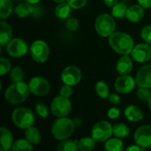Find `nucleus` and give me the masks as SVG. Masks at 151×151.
I'll return each mask as SVG.
<instances>
[{
  "label": "nucleus",
  "mask_w": 151,
  "mask_h": 151,
  "mask_svg": "<svg viewBox=\"0 0 151 151\" xmlns=\"http://www.w3.org/2000/svg\"><path fill=\"white\" fill-rule=\"evenodd\" d=\"M127 150L128 151H144L145 150V148L138 145V144H135V145H132L130 147H128L127 149Z\"/></svg>",
  "instance_id": "79ce46f5"
},
{
  "label": "nucleus",
  "mask_w": 151,
  "mask_h": 151,
  "mask_svg": "<svg viewBox=\"0 0 151 151\" xmlns=\"http://www.w3.org/2000/svg\"><path fill=\"white\" fill-rule=\"evenodd\" d=\"M136 83L139 87L151 88V65H147L140 68L136 74Z\"/></svg>",
  "instance_id": "2eb2a0df"
},
{
  "label": "nucleus",
  "mask_w": 151,
  "mask_h": 151,
  "mask_svg": "<svg viewBox=\"0 0 151 151\" xmlns=\"http://www.w3.org/2000/svg\"><path fill=\"white\" fill-rule=\"evenodd\" d=\"M29 89L30 92L36 96H46L50 89V85L49 81L42 77H33L29 81Z\"/></svg>",
  "instance_id": "1a4fd4ad"
},
{
  "label": "nucleus",
  "mask_w": 151,
  "mask_h": 151,
  "mask_svg": "<svg viewBox=\"0 0 151 151\" xmlns=\"http://www.w3.org/2000/svg\"><path fill=\"white\" fill-rule=\"evenodd\" d=\"M1 137H0V150L2 151H7L12 148L13 145V136L12 132L5 128L1 127L0 128Z\"/></svg>",
  "instance_id": "dca6fc26"
},
{
  "label": "nucleus",
  "mask_w": 151,
  "mask_h": 151,
  "mask_svg": "<svg viewBox=\"0 0 151 151\" xmlns=\"http://www.w3.org/2000/svg\"><path fill=\"white\" fill-rule=\"evenodd\" d=\"M30 54L35 62L44 63L50 56V48L45 42L37 40L30 46Z\"/></svg>",
  "instance_id": "6e6552de"
},
{
  "label": "nucleus",
  "mask_w": 151,
  "mask_h": 151,
  "mask_svg": "<svg viewBox=\"0 0 151 151\" xmlns=\"http://www.w3.org/2000/svg\"><path fill=\"white\" fill-rule=\"evenodd\" d=\"M107 115L108 117L111 119H116L119 117L120 115V111L119 108H116V107H113V108H111L108 112H107Z\"/></svg>",
  "instance_id": "ea45409f"
},
{
  "label": "nucleus",
  "mask_w": 151,
  "mask_h": 151,
  "mask_svg": "<svg viewBox=\"0 0 151 151\" xmlns=\"http://www.w3.org/2000/svg\"><path fill=\"white\" fill-rule=\"evenodd\" d=\"M113 134V127L107 121H100L94 125L91 129V137L99 142H106Z\"/></svg>",
  "instance_id": "0eeeda50"
},
{
  "label": "nucleus",
  "mask_w": 151,
  "mask_h": 151,
  "mask_svg": "<svg viewBox=\"0 0 151 151\" xmlns=\"http://www.w3.org/2000/svg\"><path fill=\"white\" fill-rule=\"evenodd\" d=\"M125 117L129 121L137 122L143 119V113L138 106L130 105L125 110Z\"/></svg>",
  "instance_id": "aec40b11"
},
{
  "label": "nucleus",
  "mask_w": 151,
  "mask_h": 151,
  "mask_svg": "<svg viewBox=\"0 0 151 151\" xmlns=\"http://www.w3.org/2000/svg\"><path fill=\"white\" fill-rule=\"evenodd\" d=\"M116 69L120 75H125L131 73V71L133 70V62L128 55H123V57L119 59Z\"/></svg>",
  "instance_id": "a211bd4d"
},
{
  "label": "nucleus",
  "mask_w": 151,
  "mask_h": 151,
  "mask_svg": "<svg viewBox=\"0 0 151 151\" xmlns=\"http://www.w3.org/2000/svg\"><path fill=\"white\" fill-rule=\"evenodd\" d=\"M110 46L120 55H128L134 49V40L127 33L114 32L109 38Z\"/></svg>",
  "instance_id": "f257e3e1"
},
{
  "label": "nucleus",
  "mask_w": 151,
  "mask_h": 151,
  "mask_svg": "<svg viewBox=\"0 0 151 151\" xmlns=\"http://www.w3.org/2000/svg\"><path fill=\"white\" fill-rule=\"evenodd\" d=\"M6 50L12 58H21L27 52V44L20 38H13L7 43Z\"/></svg>",
  "instance_id": "9d476101"
},
{
  "label": "nucleus",
  "mask_w": 151,
  "mask_h": 151,
  "mask_svg": "<svg viewBox=\"0 0 151 151\" xmlns=\"http://www.w3.org/2000/svg\"><path fill=\"white\" fill-rule=\"evenodd\" d=\"M12 120L16 127L27 129L33 126L35 122V115L30 109L27 107H19L12 111Z\"/></svg>",
  "instance_id": "20e7f679"
},
{
  "label": "nucleus",
  "mask_w": 151,
  "mask_h": 151,
  "mask_svg": "<svg viewBox=\"0 0 151 151\" xmlns=\"http://www.w3.org/2000/svg\"><path fill=\"white\" fill-rule=\"evenodd\" d=\"M139 4L144 8H150L151 0H138Z\"/></svg>",
  "instance_id": "37998d69"
},
{
  "label": "nucleus",
  "mask_w": 151,
  "mask_h": 151,
  "mask_svg": "<svg viewBox=\"0 0 151 151\" xmlns=\"http://www.w3.org/2000/svg\"><path fill=\"white\" fill-rule=\"evenodd\" d=\"M131 54L136 62H148L151 59V46L149 43H139L134 47Z\"/></svg>",
  "instance_id": "4468645a"
},
{
  "label": "nucleus",
  "mask_w": 151,
  "mask_h": 151,
  "mask_svg": "<svg viewBox=\"0 0 151 151\" xmlns=\"http://www.w3.org/2000/svg\"><path fill=\"white\" fill-rule=\"evenodd\" d=\"M96 148V141L92 137H83L79 141V150L81 151L93 150Z\"/></svg>",
  "instance_id": "cd10ccee"
},
{
  "label": "nucleus",
  "mask_w": 151,
  "mask_h": 151,
  "mask_svg": "<svg viewBox=\"0 0 151 151\" xmlns=\"http://www.w3.org/2000/svg\"><path fill=\"white\" fill-rule=\"evenodd\" d=\"M61 80L66 85L75 86L81 80V72L76 66H67L64 69L61 74Z\"/></svg>",
  "instance_id": "f8f14e48"
},
{
  "label": "nucleus",
  "mask_w": 151,
  "mask_h": 151,
  "mask_svg": "<svg viewBox=\"0 0 151 151\" xmlns=\"http://www.w3.org/2000/svg\"><path fill=\"white\" fill-rule=\"evenodd\" d=\"M11 70H12L11 62L5 58H2L0 60V74L4 75L7 73H9Z\"/></svg>",
  "instance_id": "473e14b6"
},
{
  "label": "nucleus",
  "mask_w": 151,
  "mask_h": 151,
  "mask_svg": "<svg viewBox=\"0 0 151 151\" xmlns=\"http://www.w3.org/2000/svg\"><path fill=\"white\" fill-rule=\"evenodd\" d=\"M137 96H138L139 99H141L142 101L148 102L149 98L150 97L151 92L150 90V88H148L139 87V88L137 90Z\"/></svg>",
  "instance_id": "f704fd0d"
},
{
  "label": "nucleus",
  "mask_w": 151,
  "mask_h": 151,
  "mask_svg": "<svg viewBox=\"0 0 151 151\" xmlns=\"http://www.w3.org/2000/svg\"><path fill=\"white\" fill-rule=\"evenodd\" d=\"M54 2H56V3H63V2H65V0H53Z\"/></svg>",
  "instance_id": "09e8293b"
},
{
  "label": "nucleus",
  "mask_w": 151,
  "mask_h": 151,
  "mask_svg": "<svg viewBox=\"0 0 151 151\" xmlns=\"http://www.w3.org/2000/svg\"><path fill=\"white\" fill-rule=\"evenodd\" d=\"M65 27L70 31H76L79 27V21L75 18H69L65 23Z\"/></svg>",
  "instance_id": "e433bc0d"
},
{
  "label": "nucleus",
  "mask_w": 151,
  "mask_h": 151,
  "mask_svg": "<svg viewBox=\"0 0 151 151\" xmlns=\"http://www.w3.org/2000/svg\"><path fill=\"white\" fill-rule=\"evenodd\" d=\"M141 35H142V38L147 43H151V25L143 27V29L142 30Z\"/></svg>",
  "instance_id": "c9c22d12"
},
{
  "label": "nucleus",
  "mask_w": 151,
  "mask_h": 151,
  "mask_svg": "<svg viewBox=\"0 0 151 151\" xmlns=\"http://www.w3.org/2000/svg\"><path fill=\"white\" fill-rule=\"evenodd\" d=\"M127 5L125 3H118L112 7L111 14L113 17L117 19H122L123 17H126L127 12Z\"/></svg>",
  "instance_id": "c85d7f7f"
},
{
  "label": "nucleus",
  "mask_w": 151,
  "mask_h": 151,
  "mask_svg": "<svg viewBox=\"0 0 151 151\" xmlns=\"http://www.w3.org/2000/svg\"><path fill=\"white\" fill-rule=\"evenodd\" d=\"M12 150L13 151H30L33 150V144H31L27 139H19L13 143Z\"/></svg>",
  "instance_id": "c756f323"
},
{
  "label": "nucleus",
  "mask_w": 151,
  "mask_h": 151,
  "mask_svg": "<svg viewBox=\"0 0 151 151\" xmlns=\"http://www.w3.org/2000/svg\"><path fill=\"white\" fill-rule=\"evenodd\" d=\"M50 110L55 117L63 118L69 115L72 110V104L68 97H65L60 95L52 100L50 104Z\"/></svg>",
  "instance_id": "423d86ee"
},
{
  "label": "nucleus",
  "mask_w": 151,
  "mask_h": 151,
  "mask_svg": "<svg viewBox=\"0 0 151 151\" xmlns=\"http://www.w3.org/2000/svg\"><path fill=\"white\" fill-rule=\"evenodd\" d=\"M58 151H76L79 150V142L76 140H64L57 147Z\"/></svg>",
  "instance_id": "393cba45"
},
{
  "label": "nucleus",
  "mask_w": 151,
  "mask_h": 151,
  "mask_svg": "<svg viewBox=\"0 0 151 151\" xmlns=\"http://www.w3.org/2000/svg\"><path fill=\"white\" fill-rule=\"evenodd\" d=\"M34 7L32 6L31 4L29 3H21L19 4H18L15 9V14L19 17V18H26L29 15H31L34 12Z\"/></svg>",
  "instance_id": "5701e85b"
},
{
  "label": "nucleus",
  "mask_w": 151,
  "mask_h": 151,
  "mask_svg": "<svg viewBox=\"0 0 151 151\" xmlns=\"http://www.w3.org/2000/svg\"><path fill=\"white\" fill-rule=\"evenodd\" d=\"M59 93L61 96H65V97H71L72 95H73V88H72V86L70 85H66L65 84L64 86L61 87L60 90H59Z\"/></svg>",
  "instance_id": "58836bf2"
},
{
  "label": "nucleus",
  "mask_w": 151,
  "mask_h": 151,
  "mask_svg": "<svg viewBox=\"0 0 151 151\" xmlns=\"http://www.w3.org/2000/svg\"><path fill=\"white\" fill-rule=\"evenodd\" d=\"M129 127L123 123H118L113 126V134L115 137L124 139L129 135Z\"/></svg>",
  "instance_id": "bb28decb"
},
{
  "label": "nucleus",
  "mask_w": 151,
  "mask_h": 151,
  "mask_svg": "<svg viewBox=\"0 0 151 151\" xmlns=\"http://www.w3.org/2000/svg\"><path fill=\"white\" fill-rule=\"evenodd\" d=\"M104 3L109 7H113L119 3V0H104Z\"/></svg>",
  "instance_id": "c03bdc74"
},
{
  "label": "nucleus",
  "mask_w": 151,
  "mask_h": 151,
  "mask_svg": "<svg viewBox=\"0 0 151 151\" xmlns=\"http://www.w3.org/2000/svg\"><path fill=\"white\" fill-rule=\"evenodd\" d=\"M148 104H149V107H150V109L151 110V96H150V97L149 98V100H148Z\"/></svg>",
  "instance_id": "de8ad7c7"
},
{
  "label": "nucleus",
  "mask_w": 151,
  "mask_h": 151,
  "mask_svg": "<svg viewBox=\"0 0 151 151\" xmlns=\"http://www.w3.org/2000/svg\"><path fill=\"white\" fill-rule=\"evenodd\" d=\"M76 126L73 119L66 117L58 118L51 127V134L56 140L64 141L71 137Z\"/></svg>",
  "instance_id": "7ed1b4c3"
},
{
  "label": "nucleus",
  "mask_w": 151,
  "mask_h": 151,
  "mask_svg": "<svg viewBox=\"0 0 151 151\" xmlns=\"http://www.w3.org/2000/svg\"><path fill=\"white\" fill-rule=\"evenodd\" d=\"M24 78V72L19 66H15L11 70L10 79L12 82H19L22 81Z\"/></svg>",
  "instance_id": "2f4dec72"
},
{
  "label": "nucleus",
  "mask_w": 151,
  "mask_h": 151,
  "mask_svg": "<svg viewBox=\"0 0 151 151\" xmlns=\"http://www.w3.org/2000/svg\"><path fill=\"white\" fill-rule=\"evenodd\" d=\"M30 93L29 86L25 82H13L5 90L4 98L11 104H19L27 99Z\"/></svg>",
  "instance_id": "f03ea898"
},
{
  "label": "nucleus",
  "mask_w": 151,
  "mask_h": 151,
  "mask_svg": "<svg viewBox=\"0 0 151 151\" xmlns=\"http://www.w3.org/2000/svg\"><path fill=\"white\" fill-rule=\"evenodd\" d=\"M12 2L11 0H0V18L5 19L12 12Z\"/></svg>",
  "instance_id": "a878e982"
},
{
  "label": "nucleus",
  "mask_w": 151,
  "mask_h": 151,
  "mask_svg": "<svg viewBox=\"0 0 151 151\" xmlns=\"http://www.w3.org/2000/svg\"><path fill=\"white\" fill-rule=\"evenodd\" d=\"M73 9H81L86 5L88 0H66Z\"/></svg>",
  "instance_id": "4c0bfd02"
},
{
  "label": "nucleus",
  "mask_w": 151,
  "mask_h": 151,
  "mask_svg": "<svg viewBox=\"0 0 151 151\" xmlns=\"http://www.w3.org/2000/svg\"><path fill=\"white\" fill-rule=\"evenodd\" d=\"M104 148L108 151H122L124 150V144L120 138H110L105 142Z\"/></svg>",
  "instance_id": "b1692460"
},
{
  "label": "nucleus",
  "mask_w": 151,
  "mask_h": 151,
  "mask_svg": "<svg viewBox=\"0 0 151 151\" xmlns=\"http://www.w3.org/2000/svg\"><path fill=\"white\" fill-rule=\"evenodd\" d=\"M108 98H109L110 103L112 104H118L119 103V101H120V97L117 94H111Z\"/></svg>",
  "instance_id": "a19ab883"
},
{
  "label": "nucleus",
  "mask_w": 151,
  "mask_h": 151,
  "mask_svg": "<svg viewBox=\"0 0 151 151\" xmlns=\"http://www.w3.org/2000/svg\"><path fill=\"white\" fill-rule=\"evenodd\" d=\"M12 38V29L11 26L4 20L0 21V44L4 46Z\"/></svg>",
  "instance_id": "6ab92c4d"
},
{
  "label": "nucleus",
  "mask_w": 151,
  "mask_h": 151,
  "mask_svg": "<svg viewBox=\"0 0 151 151\" xmlns=\"http://www.w3.org/2000/svg\"><path fill=\"white\" fill-rule=\"evenodd\" d=\"M96 33L103 37H110L115 31L116 24L113 16L104 13L99 15L95 23Z\"/></svg>",
  "instance_id": "39448f33"
},
{
  "label": "nucleus",
  "mask_w": 151,
  "mask_h": 151,
  "mask_svg": "<svg viewBox=\"0 0 151 151\" xmlns=\"http://www.w3.org/2000/svg\"><path fill=\"white\" fill-rule=\"evenodd\" d=\"M73 121H74V124H75L76 127H79L81 125V119H74Z\"/></svg>",
  "instance_id": "49530a36"
},
{
  "label": "nucleus",
  "mask_w": 151,
  "mask_h": 151,
  "mask_svg": "<svg viewBox=\"0 0 151 151\" xmlns=\"http://www.w3.org/2000/svg\"><path fill=\"white\" fill-rule=\"evenodd\" d=\"M96 92L97 96L103 99L108 98L110 96V90L108 85L104 81H98L96 85Z\"/></svg>",
  "instance_id": "7c9ffc66"
},
{
  "label": "nucleus",
  "mask_w": 151,
  "mask_h": 151,
  "mask_svg": "<svg viewBox=\"0 0 151 151\" xmlns=\"http://www.w3.org/2000/svg\"><path fill=\"white\" fill-rule=\"evenodd\" d=\"M35 111H36V113L42 119L47 118L49 115V110H48L47 106L42 103H37L36 104Z\"/></svg>",
  "instance_id": "72a5a7b5"
},
{
  "label": "nucleus",
  "mask_w": 151,
  "mask_h": 151,
  "mask_svg": "<svg viewBox=\"0 0 151 151\" xmlns=\"http://www.w3.org/2000/svg\"><path fill=\"white\" fill-rule=\"evenodd\" d=\"M134 139L136 144L143 148H151V126L140 127L134 133Z\"/></svg>",
  "instance_id": "9b49d317"
},
{
  "label": "nucleus",
  "mask_w": 151,
  "mask_h": 151,
  "mask_svg": "<svg viewBox=\"0 0 151 151\" xmlns=\"http://www.w3.org/2000/svg\"><path fill=\"white\" fill-rule=\"evenodd\" d=\"M144 7H142L141 4H134L127 9L126 18L131 22H138L144 17Z\"/></svg>",
  "instance_id": "f3484780"
},
{
  "label": "nucleus",
  "mask_w": 151,
  "mask_h": 151,
  "mask_svg": "<svg viewBox=\"0 0 151 151\" xmlns=\"http://www.w3.org/2000/svg\"><path fill=\"white\" fill-rule=\"evenodd\" d=\"M27 3H29V4H38L41 0H26Z\"/></svg>",
  "instance_id": "a18cd8bd"
},
{
  "label": "nucleus",
  "mask_w": 151,
  "mask_h": 151,
  "mask_svg": "<svg viewBox=\"0 0 151 151\" xmlns=\"http://www.w3.org/2000/svg\"><path fill=\"white\" fill-rule=\"evenodd\" d=\"M25 135H26V139L33 145L39 144L42 140L40 131L33 126L26 129Z\"/></svg>",
  "instance_id": "4be33fe9"
},
{
  "label": "nucleus",
  "mask_w": 151,
  "mask_h": 151,
  "mask_svg": "<svg viewBox=\"0 0 151 151\" xmlns=\"http://www.w3.org/2000/svg\"><path fill=\"white\" fill-rule=\"evenodd\" d=\"M72 6L68 3H59L55 8V14L61 19H68L72 13Z\"/></svg>",
  "instance_id": "412c9836"
},
{
  "label": "nucleus",
  "mask_w": 151,
  "mask_h": 151,
  "mask_svg": "<svg viewBox=\"0 0 151 151\" xmlns=\"http://www.w3.org/2000/svg\"><path fill=\"white\" fill-rule=\"evenodd\" d=\"M135 84H136V81H134L133 77H131L128 74H125V75H120L119 78H117L114 83V87L119 93L128 94L134 90Z\"/></svg>",
  "instance_id": "ddd939ff"
}]
</instances>
